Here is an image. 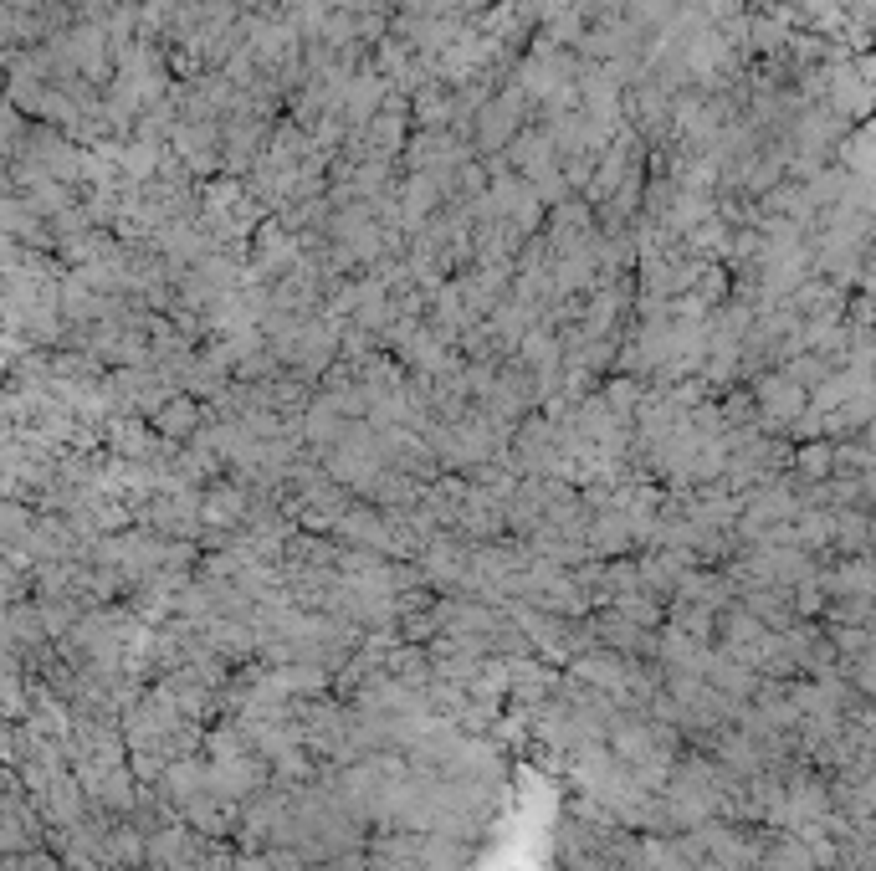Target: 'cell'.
<instances>
[{
	"instance_id": "1",
	"label": "cell",
	"mask_w": 876,
	"mask_h": 871,
	"mask_svg": "<svg viewBox=\"0 0 876 871\" xmlns=\"http://www.w3.org/2000/svg\"><path fill=\"white\" fill-rule=\"evenodd\" d=\"M200 518L216 523V528H226V523L246 518V497H241L236 487H211V492H205V503H200Z\"/></svg>"
},
{
	"instance_id": "2",
	"label": "cell",
	"mask_w": 876,
	"mask_h": 871,
	"mask_svg": "<svg viewBox=\"0 0 876 871\" xmlns=\"http://www.w3.org/2000/svg\"><path fill=\"white\" fill-rule=\"evenodd\" d=\"M195 416H200L195 400H185V395H180V400H170V405L159 410V431H164V436H185V431L195 426Z\"/></svg>"
}]
</instances>
